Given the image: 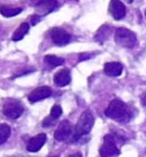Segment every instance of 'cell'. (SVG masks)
I'll use <instances>...</instances> for the list:
<instances>
[{
  "instance_id": "20",
  "label": "cell",
  "mask_w": 146,
  "mask_h": 157,
  "mask_svg": "<svg viewBox=\"0 0 146 157\" xmlns=\"http://www.w3.org/2000/svg\"><path fill=\"white\" fill-rule=\"evenodd\" d=\"M54 122H55V119H54L53 117H47V118H45V119H44V121H43V126H44V127H49V126H51Z\"/></svg>"
},
{
  "instance_id": "11",
  "label": "cell",
  "mask_w": 146,
  "mask_h": 157,
  "mask_svg": "<svg viewBox=\"0 0 146 157\" xmlns=\"http://www.w3.org/2000/svg\"><path fill=\"white\" fill-rule=\"evenodd\" d=\"M47 140V135L45 133H40L38 135L32 137L27 143V150L30 152H37L39 151Z\"/></svg>"
},
{
  "instance_id": "12",
  "label": "cell",
  "mask_w": 146,
  "mask_h": 157,
  "mask_svg": "<svg viewBox=\"0 0 146 157\" xmlns=\"http://www.w3.org/2000/svg\"><path fill=\"white\" fill-rule=\"evenodd\" d=\"M123 67L118 62H108L104 64L103 72L106 75L110 77H118L122 74Z\"/></svg>"
},
{
  "instance_id": "25",
  "label": "cell",
  "mask_w": 146,
  "mask_h": 157,
  "mask_svg": "<svg viewBox=\"0 0 146 157\" xmlns=\"http://www.w3.org/2000/svg\"><path fill=\"white\" fill-rule=\"evenodd\" d=\"M126 1H127L128 3H131V2L133 1V0H126Z\"/></svg>"
},
{
  "instance_id": "27",
  "label": "cell",
  "mask_w": 146,
  "mask_h": 157,
  "mask_svg": "<svg viewBox=\"0 0 146 157\" xmlns=\"http://www.w3.org/2000/svg\"><path fill=\"white\" fill-rule=\"evenodd\" d=\"M145 15H146V10H145Z\"/></svg>"
},
{
  "instance_id": "13",
  "label": "cell",
  "mask_w": 146,
  "mask_h": 157,
  "mask_svg": "<svg viewBox=\"0 0 146 157\" xmlns=\"http://www.w3.org/2000/svg\"><path fill=\"white\" fill-rule=\"evenodd\" d=\"M71 82V72L68 69H63L54 76V82L58 86H65Z\"/></svg>"
},
{
  "instance_id": "4",
  "label": "cell",
  "mask_w": 146,
  "mask_h": 157,
  "mask_svg": "<svg viewBox=\"0 0 146 157\" xmlns=\"http://www.w3.org/2000/svg\"><path fill=\"white\" fill-rule=\"evenodd\" d=\"M3 114L6 117L11 119H16L22 115L24 111V106L17 100H7L2 107Z\"/></svg>"
},
{
  "instance_id": "16",
  "label": "cell",
  "mask_w": 146,
  "mask_h": 157,
  "mask_svg": "<svg viewBox=\"0 0 146 157\" xmlns=\"http://www.w3.org/2000/svg\"><path fill=\"white\" fill-rule=\"evenodd\" d=\"M21 12H22V8L20 7H11L6 5H2L0 7V13L4 17H13V16L20 14Z\"/></svg>"
},
{
  "instance_id": "8",
  "label": "cell",
  "mask_w": 146,
  "mask_h": 157,
  "mask_svg": "<svg viewBox=\"0 0 146 157\" xmlns=\"http://www.w3.org/2000/svg\"><path fill=\"white\" fill-rule=\"evenodd\" d=\"M108 9H110V13L115 20H121L126 15V8L120 0H110Z\"/></svg>"
},
{
  "instance_id": "7",
  "label": "cell",
  "mask_w": 146,
  "mask_h": 157,
  "mask_svg": "<svg viewBox=\"0 0 146 157\" xmlns=\"http://www.w3.org/2000/svg\"><path fill=\"white\" fill-rule=\"evenodd\" d=\"M58 6L57 0H37L36 9L37 15L41 16L47 15L54 11Z\"/></svg>"
},
{
  "instance_id": "3",
  "label": "cell",
  "mask_w": 146,
  "mask_h": 157,
  "mask_svg": "<svg viewBox=\"0 0 146 157\" xmlns=\"http://www.w3.org/2000/svg\"><path fill=\"white\" fill-rule=\"evenodd\" d=\"M115 43L119 47L131 49L137 44V37L134 32L123 27L117 28L114 35Z\"/></svg>"
},
{
  "instance_id": "18",
  "label": "cell",
  "mask_w": 146,
  "mask_h": 157,
  "mask_svg": "<svg viewBox=\"0 0 146 157\" xmlns=\"http://www.w3.org/2000/svg\"><path fill=\"white\" fill-rule=\"evenodd\" d=\"M11 129L9 125L5 124V123H1L0 124V145L3 143H5L8 138L10 137Z\"/></svg>"
},
{
  "instance_id": "2",
  "label": "cell",
  "mask_w": 146,
  "mask_h": 157,
  "mask_svg": "<svg viewBox=\"0 0 146 157\" xmlns=\"http://www.w3.org/2000/svg\"><path fill=\"white\" fill-rule=\"evenodd\" d=\"M94 123V118L93 117V114H91V113H90L89 110L83 111L80 117V118H79L76 127H75L74 132H73L74 141H78L83 136L89 134L91 128H93Z\"/></svg>"
},
{
  "instance_id": "15",
  "label": "cell",
  "mask_w": 146,
  "mask_h": 157,
  "mask_svg": "<svg viewBox=\"0 0 146 157\" xmlns=\"http://www.w3.org/2000/svg\"><path fill=\"white\" fill-rule=\"evenodd\" d=\"M29 29H30V25L28 23H22L21 25L16 29V31L12 35V40L13 41H19L24 38V36L27 34Z\"/></svg>"
},
{
  "instance_id": "23",
  "label": "cell",
  "mask_w": 146,
  "mask_h": 157,
  "mask_svg": "<svg viewBox=\"0 0 146 157\" xmlns=\"http://www.w3.org/2000/svg\"><path fill=\"white\" fill-rule=\"evenodd\" d=\"M141 102H142V105L144 107H146V93L142 96V98H141Z\"/></svg>"
},
{
  "instance_id": "1",
  "label": "cell",
  "mask_w": 146,
  "mask_h": 157,
  "mask_svg": "<svg viewBox=\"0 0 146 157\" xmlns=\"http://www.w3.org/2000/svg\"><path fill=\"white\" fill-rule=\"evenodd\" d=\"M104 114L115 121L124 123L130 121L133 113L130 106H128L122 101L115 98V100L110 101V105L107 106V109L104 111Z\"/></svg>"
},
{
  "instance_id": "9",
  "label": "cell",
  "mask_w": 146,
  "mask_h": 157,
  "mask_svg": "<svg viewBox=\"0 0 146 157\" xmlns=\"http://www.w3.org/2000/svg\"><path fill=\"white\" fill-rule=\"evenodd\" d=\"M73 133V126L68 121H63L58 128L55 131V139L58 141H64L67 138H69Z\"/></svg>"
},
{
  "instance_id": "10",
  "label": "cell",
  "mask_w": 146,
  "mask_h": 157,
  "mask_svg": "<svg viewBox=\"0 0 146 157\" xmlns=\"http://www.w3.org/2000/svg\"><path fill=\"white\" fill-rule=\"evenodd\" d=\"M52 94V90L49 86H40L35 89L29 94L28 100L31 102H36L38 101H42L44 98H47Z\"/></svg>"
},
{
  "instance_id": "24",
  "label": "cell",
  "mask_w": 146,
  "mask_h": 157,
  "mask_svg": "<svg viewBox=\"0 0 146 157\" xmlns=\"http://www.w3.org/2000/svg\"><path fill=\"white\" fill-rule=\"evenodd\" d=\"M69 157H83V155L80 153V152H77V153H74L72 155H70Z\"/></svg>"
},
{
  "instance_id": "21",
  "label": "cell",
  "mask_w": 146,
  "mask_h": 157,
  "mask_svg": "<svg viewBox=\"0 0 146 157\" xmlns=\"http://www.w3.org/2000/svg\"><path fill=\"white\" fill-rule=\"evenodd\" d=\"M91 57H93V54L83 53V54H81L80 57H79V61H85V60L90 59V58H91Z\"/></svg>"
},
{
  "instance_id": "22",
  "label": "cell",
  "mask_w": 146,
  "mask_h": 157,
  "mask_svg": "<svg viewBox=\"0 0 146 157\" xmlns=\"http://www.w3.org/2000/svg\"><path fill=\"white\" fill-rule=\"evenodd\" d=\"M40 19H41L40 16L36 14V15H34V16H33V17L31 18V22H32L33 25H35V24H37V23H38V22L40 21Z\"/></svg>"
},
{
  "instance_id": "17",
  "label": "cell",
  "mask_w": 146,
  "mask_h": 157,
  "mask_svg": "<svg viewBox=\"0 0 146 157\" xmlns=\"http://www.w3.org/2000/svg\"><path fill=\"white\" fill-rule=\"evenodd\" d=\"M45 62L51 67H59L65 63V59L61 57H57L55 55H47L45 57Z\"/></svg>"
},
{
  "instance_id": "5",
  "label": "cell",
  "mask_w": 146,
  "mask_h": 157,
  "mask_svg": "<svg viewBox=\"0 0 146 157\" xmlns=\"http://www.w3.org/2000/svg\"><path fill=\"white\" fill-rule=\"evenodd\" d=\"M99 154L102 157H111L119 154V149L116 146L114 135L106 134L103 137V143L99 148Z\"/></svg>"
},
{
  "instance_id": "14",
  "label": "cell",
  "mask_w": 146,
  "mask_h": 157,
  "mask_svg": "<svg viewBox=\"0 0 146 157\" xmlns=\"http://www.w3.org/2000/svg\"><path fill=\"white\" fill-rule=\"evenodd\" d=\"M112 30H113L112 27L107 25V24L102 25L98 30L97 34H95V36H94V40L97 41V42L102 44L103 42H106V41H107L108 39H110V37L112 34Z\"/></svg>"
},
{
  "instance_id": "19",
  "label": "cell",
  "mask_w": 146,
  "mask_h": 157,
  "mask_svg": "<svg viewBox=\"0 0 146 157\" xmlns=\"http://www.w3.org/2000/svg\"><path fill=\"white\" fill-rule=\"evenodd\" d=\"M63 113V110H62V107L60 105H54L52 107V109H51V115L50 117H53L54 119H57V118H59L61 117V114Z\"/></svg>"
},
{
  "instance_id": "26",
  "label": "cell",
  "mask_w": 146,
  "mask_h": 157,
  "mask_svg": "<svg viewBox=\"0 0 146 157\" xmlns=\"http://www.w3.org/2000/svg\"><path fill=\"white\" fill-rule=\"evenodd\" d=\"M51 157H57V156H51Z\"/></svg>"
},
{
  "instance_id": "6",
  "label": "cell",
  "mask_w": 146,
  "mask_h": 157,
  "mask_svg": "<svg viewBox=\"0 0 146 157\" xmlns=\"http://www.w3.org/2000/svg\"><path fill=\"white\" fill-rule=\"evenodd\" d=\"M50 38H51L52 42L57 46H65V45L71 42L72 36L64 29L55 27L50 31Z\"/></svg>"
}]
</instances>
